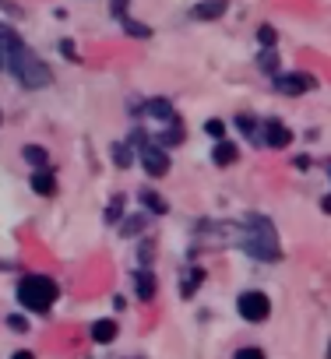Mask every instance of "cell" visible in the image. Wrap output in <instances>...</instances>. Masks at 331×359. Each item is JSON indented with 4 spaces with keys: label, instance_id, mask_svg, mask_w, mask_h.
<instances>
[{
    "label": "cell",
    "instance_id": "8fae6325",
    "mask_svg": "<svg viewBox=\"0 0 331 359\" xmlns=\"http://www.w3.org/2000/svg\"><path fill=\"white\" fill-rule=\"evenodd\" d=\"M116 331H120V327H116V320H113V317H102V320H95V324H92V331H88V334H92V341H95V345H109V341H116Z\"/></svg>",
    "mask_w": 331,
    "mask_h": 359
},
{
    "label": "cell",
    "instance_id": "ffe728a7",
    "mask_svg": "<svg viewBox=\"0 0 331 359\" xmlns=\"http://www.w3.org/2000/svg\"><path fill=\"white\" fill-rule=\"evenodd\" d=\"M120 22H123L127 36H134V39H151V29H148V25H141V22H134V18H120Z\"/></svg>",
    "mask_w": 331,
    "mask_h": 359
},
{
    "label": "cell",
    "instance_id": "603a6c76",
    "mask_svg": "<svg viewBox=\"0 0 331 359\" xmlns=\"http://www.w3.org/2000/svg\"><path fill=\"white\" fill-rule=\"evenodd\" d=\"M25 162H32L36 169L46 165V148L43 144H25Z\"/></svg>",
    "mask_w": 331,
    "mask_h": 359
},
{
    "label": "cell",
    "instance_id": "7402d4cb",
    "mask_svg": "<svg viewBox=\"0 0 331 359\" xmlns=\"http://www.w3.org/2000/svg\"><path fill=\"white\" fill-rule=\"evenodd\" d=\"M257 67H261V71H268V74H275V71H278V53H275V50H261Z\"/></svg>",
    "mask_w": 331,
    "mask_h": 359
},
{
    "label": "cell",
    "instance_id": "44dd1931",
    "mask_svg": "<svg viewBox=\"0 0 331 359\" xmlns=\"http://www.w3.org/2000/svg\"><path fill=\"white\" fill-rule=\"evenodd\" d=\"M257 43H261V50H275V43H278V32H275L271 25H261V29H257Z\"/></svg>",
    "mask_w": 331,
    "mask_h": 359
},
{
    "label": "cell",
    "instance_id": "f546056e",
    "mask_svg": "<svg viewBox=\"0 0 331 359\" xmlns=\"http://www.w3.org/2000/svg\"><path fill=\"white\" fill-rule=\"evenodd\" d=\"M0 11H11V15H15V18H18V15H22V11H18V8H15V4H11V0H0Z\"/></svg>",
    "mask_w": 331,
    "mask_h": 359
},
{
    "label": "cell",
    "instance_id": "52a82bcc",
    "mask_svg": "<svg viewBox=\"0 0 331 359\" xmlns=\"http://www.w3.org/2000/svg\"><path fill=\"white\" fill-rule=\"evenodd\" d=\"M310 88H317V78L313 74H275V92L278 95H303V92H310Z\"/></svg>",
    "mask_w": 331,
    "mask_h": 359
},
{
    "label": "cell",
    "instance_id": "8d00e7d4",
    "mask_svg": "<svg viewBox=\"0 0 331 359\" xmlns=\"http://www.w3.org/2000/svg\"><path fill=\"white\" fill-rule=\"evenodd\" d=\"M327 359H331V345H327Z\"/></svg>",
    "mask_w": 331,
    "mask_h": 359
},
{
    "label": "cell",
    "instance_id": "30bf717a",
    "mask_svg": "<svg viewBox=\"0 0 331 359\" xmlns=\"http://www.w3.org/2000/svg\"><path fill=\"white\" fill-rule=\"evenodd\" d=\"M226 8H229V0H201L191 15H194L198 22H215V18L226 15Z\"/></svg>",
    "mask_w": 331,
    "mask_h": 359
},
{
    "label": "cell",
    "instance_id": "4fadbf2b",
    "mask_svg": "<svg viewBox=\"0 0 331 359\" xmlns=\"http://www.w3.org/2000/svg\"><path fill=\"white\" fill-rule=\"evenodd\" d=\"M236 158H240V151H236V144L226 141V137H222V141L215 144V151H212V162H215V165H233Z\"/></svg>",
    "mask_w": 331,
    "mask_h": 359
},
{
    "label": "cell",
    "instance_id": "277c9868",
    "mask_svg": "<svg viewBox=\"0 0 331 359\" xmlns=\"http://www.w3.org/2000/svg\"><path fill=\"white\" fill-rule=\"evenodd\" d=\"M130 141L137 144V158H141V165H144V172H148V176H166V172H170V151H166L151 134L134 130V134H130Z\"/></svg>",
    "mask_w": 331,
    "mask_h": 359
},
{
    "label": "cell",
    "instance_id": "74e56055",
    "mask_svg": "<svg viewBox=\"0 0 331 359\" xmlns=\"http://www.w3.org/2000/svg\"><path fill=\"white\" fill-rule=\"evenodd\" d=\"M0 67H4V60H0Z\"/></svg>",
    "mask_w": 331,
    "mask_h": 359
},
{
    "label": "cell",
    "instance_id": "d590c367",
    "mask_svg": "<svg viewBox=\"0 0 331 359\" xmlns=\"http://www.w3.org/2000/svg\"><path fill=\"white\" fill-rule=\"evenodd\" d=\"M0 123H4V109H0Z\"/></svg>",
    "mask_w": 331,
    "mask_h": 359
},
{
    "label": "cell",
    "instance_id": "9c48e42d",
    "mask_svg": "<svg viewBox=\"0 0 331 359\" xmlns=\"http://www.w3.org/2000/svg\"><path fill=\"white\" fill-rule=\"evenodd\" d=\"M29 184H32V191H36V194L53 198V194H57V172H53V169H46V165H39V169L32 172Z\"/></svg>",
    "mask_w": 331,
    "mask_h": 359
},
{
    "label": "cell",
    "instance_id": "7a4b0ae2",
    "mask_svg": "<svg viewBox=\"0 0 331 359\" xmlns=\"http://www.w3.org/2000/svg\"><path fill=\"white\" fill-rule=\"evenodd\" d=\"M4 64H8V71L15 74V81H18L22 88H29V92H39V88H50V85H53V71H50L46 60H39L25 43H22L11 57H4Z\"/></svg>",
    "mask_w": 331,
    "mask_h": 359
},
{
    "label": "cell",
    "instance_id": "ba28073f",
    "mask_svg": "<svg viewBox=\"0 0 331 359\" xmlns=\"http://www.w3.org/2000/svg\"><path fill=\"white\" fill-rule=\"evenodd\" d=\"M141 113H144L148 120H155V123H170V120H177V109H173L170 99H148Z\"/></svg>",
    "mask_w": 331,
    "mask_h": 359
},
{
    "label": "cell",
    "instance_id": "d6986e66",
    "mask_svg": "<svg viewBox=\"0 0 331 359\" xmlns=\"http://www.w3.org/2000/svg\"><path fill=\"white\" fill-rule=\"evenodd\" d=\"M120 219H123V194L109 198V208H106V222L109 226H120Z\"/></svg>",
    "mask_w": 331,
    "mask_h": 359
},
{
    "label": "cell",
    "instance_id": "e0dca14e",
    "mask_svg": "<svg viewBox=\"0 0 331 359\" xmlns=\"http://www.w3.org/2000/svg\"><path fill=\"white\" fill-rule=\"evenodd\" d=\"M109 155H113V162H116L120 169H127V165L134 162V141H116Z\"/></svg>",
    "mask_w": 331,
    "mask_h": 359
},
{
    "label": "cell",
    "instance_id": "836d02e7",
    "mask_svg": "<svg viewBox=\"0 0 331 359\" xmlns=\"http://www.w3.org/2000/svg\"><path fill=\"white\" fill-rule=\"evenodd\" d=\"M324 169H327V176H331V158H324Z\"/></svg>",
    "mask_w": 331,
    "mask_h": 359
},
{
    "label": "cell",
    "instance_id": "7c38bea8",
    "mask_svg": "<svg viewBox=\"0 0 331 359\" xmlns=\"http://www.w3.org/2000/svg\"><path fill=\"white\" fill-rule=\"evenodd\" d=\"M134 292H137V299H144V303H148V299H155V275H151V271H144V268H141V271H134Z\"/></svg>",
    "mask_w": 331,
    "mask_h": 359
},
{
    "label": "cell",
    "instance_id": "5b68a950",
    "mask_svg": "<svg viewBox=\"0 0 331 359\" xmlns=\"http://www.w3.org/2000/svg\"><path fill=\"white\" fill-rule=\"evenodd\" d=\"M236 313H240L247 324H261V320L271 317V299H268L264 292L250 289V292H243V296L236 299Z\"/></svg>",
    "mask_w": 331,
    "mask_h": 359
},
{
    "label": "cell",
    "instance_id": "8992f818",
    "mask_svg": "<svg viewBox=\"0 0 331 359\" xmlns=\"http://www.w3.org/2000/svg\"><path fill=\"white\" fill-rule=\"evenodd\" d=\"M261 144L264 148H289L292 144V130L282 120L268 116V120H261Z\"/></svg>",
    "mask_w": 331,
    "mask_h": 359
},
{
    "label": "cell",
    "instance_id": "4dcf8cb0",
    "mask_svg": "<svg viewBox=\"0 0 331 359\" xmlns=\"http://www.w3.org/2000/svg\"><path fill=\"white\" fill-rule=\"evenodd\" d=\"M292 165H296V169H310V158H306V155H296V162H292Z\"/></svg>",
    "mask_w": 331,
    "mask_h": 359
},
{
    "label": "cell",
    "instance_id": "ac0fdd59",
    "mask_svg": "<svg viewBox=\"0 0 331 359\" xmlns=\"http://www.w3.org/2000/svg\"><path fill=\"white\" fill-rule=\"evenodd\" d=\"M201 282H205V268H191V275L184 278V289H180V292H184V299H191V296L198 292V285H201Z\"/></svg>",
    "mask_w": 331,
    "mask_h": 359
},
{
    "label": "cell",
    "instance_id": "2e32d148",
    "mask_svg": "<svg viewBox=\"0 0 331 359\" xmlns=\"http://www.w3.org/2000/svg\"><path fill=\"white\" fill-rule=\"evenodd\" d=\"M233 123H236V127H240V130H243V134H247V137H250V141L261 148V123H257L250 113H240V116H233Z\"/></svg>",
    "mask_w": 331,
    "mask_h": 359
},
{
    "label": "cell",
    "instance_id": "f1b7e54d",
    "mask_svg": "<svg viewBox=\"0 0 331 359\" xmlns=\"http://www.w3.org/2000/svg\"><path fill=\"white\" fill-rule=\"evenodd\" d=\"M109 15H113V18H127V0H113V4H109Z\"/></svg>",
    "mask_w": 331,
    "mask_h": 359
},
{
    "label": "cell",
    "instance_id": "d4e9b609",
    "mask_svg": "<svg viewBox=\"0 0 331 359\" xmlns=\"http://www.w3.org/2000/svg\"><path fill=\"white\" fill-rule=\"evenodd\" d=\"M141 226H144V219H127V222L120 226V236H137Z\"/></svg>",
    "mask_w": 331,
    "mask_h": 359
},
{
    "label": "cell",
    "instance_id": "d6a6232c",
    "mask_svg": "<svg viewBox=\"0 0 331 359\" xmlns=\"http://www.w3.org/2000/svg\"><path fill=\"white\" fill-rule=\"evenodd\" d=\"M11 359H36V355H32V352H29V348H18V352H15V355H11Z\"/></svg>",
    "mask_w": 331,
    "mask_h": 359
},
{
    "label": "cell",
    "instance_id": "3957f363",
    "mask_svg": "<svg viewBox=\"0 0 331 359\" xmlns=\"http://www.w3.org/2000/svg\"><path fill=\"white\" fill-rule=\"evenodd\" d=\"M57 296H60V285L50 275H25L18 282V303L32 313H50Z\"/></svg>",
    "mask_w": 331,
    "mask_h": 359
},
{
    "label": "cell",
    "instance_id": "9a60e30c",
    "mask_svg": "<svg viewBox=\"0 0 331 359\" xmlns=\"http://www.w3.org/2000/svg\"><path fill=\"white\" fill-rule=\"evenodd\" d=\"M141 208L144 212H151V215H166V212H170V205H166V198L162 194H155V191H141Z\"/></svg>",
    "mask_w": 331,
    "mask_h": 359
},
{
    "label": "cell",
    "instance_id": "484cf974",
    "mask_svg": "<svg viewBox=\"0 0 331 359\" xmlns=\"http://www.w3.org/2000/svg\"><path fill=\"white\" fill-rule=\"evenodd\" d=\"M60 53H64L67 60H74V64H81V57H78V46H74L71 39H60Z\"/></svg>",
    "mask_w": 331,
    "mask_h": 359
},
{
    "label": "cell",
    "instance_id": "cb8c5ba5",
    "mask_svg": "<svg viewBox=\"0 0 331 359\" xmlns=\"http://www.w3.org/2000/svg\"><path fill=\"white\" fill-rule=\"evenodd\" d=\"M205 134L215 137V141H222V137H226V123H222V120H208V123H205Z\"/></svg>",
    "mask_w": 331,
    "mask_h": 359
},
{
    "label": "cell",
    "instance_id": "5bb4252c",
    "mask_svg": "<svg viewBox=\"0 0 331 359\" xmlns=\"http://www.w3.org/2000/svg\"><path fill=\"white\" fill-rule=\"evenodd\" d=\"M18 46H22V36H18L11 25H0V60H4V57H11Z\"/></svg>",
    "mask_w": 331,
    "mask_h": 359
},
{
    "label": "cell",
    "instance_id": "6da1fadb",
    "mask_svg": "<svg viewBox=\"0 0 331 359\" xmlns=\"http://www.w3.org/2000/svg\"><path fill=\"white\" fill-rule=\"evenodd\" d=\"M240 247H243L254 261H264V264L282 261L278 233H275V222H271L268 215H257V212L247 215V229L240 233Z\"/></svg>",
    "mask_w": 331,
    "mask_h": 359
},
{
    "label": "cell",
    "instance_id": "4316f807",
    "mask_svg": "<svg viewBox=\"0 0 331 359\" xmlns=\"http://www.w3.org/2000/svg\"><path fill=\"white\" fill-rule=\"evenodd\" d=\"M236 359H268V355H264L261 348H254V345H247V348H240V352H236Z\"/></svg>",
    "mask_w": 331,
    "mask_h": 359
},
{
    "label": "cell",
    "instance_id": "83f0119b",
    "mask_svg": "<svg viewBox=\"0 0 331 359\" xmlns=\"http://www.w3.org/2000/svg\"><path fill=\"white\" fill-rule=\"evenodd\" d=\"M8 327H11V331H29V320L18 317V313H11V317H8Z\"/></svg>",
    "mask_w": 331,
    "mask_h": 359
},
{
    "label": "cell",
    "instance_id": "1f68e13d",
    "mask_svg": "<svg viewBox=\"0 0 331 359\" xmlns=\"http://www.w3.org/2000/svg\"><path fill=\"white\" fill-rule=\"evenodd\" d=\"M320 212H324V215H331V194H324V198H320Z\"/></svg>",
    "mask_w": 331,
    "mask_h": 359
},
{
    "label": "cell",
    "instance_id": "e575fe53",
    "mask_svg": "<svg viewBox=\"0 0 331 359\" xmlns=\"http://www.w3.org/2000/svg\"><path fill=\"white\" fill-rule=\"evenodd\" d=\"M4 268H11V261H0V271H4Z\"/></svg>",
    "mask_w": 331,
    "mask_h": 359
}]
</instances>
